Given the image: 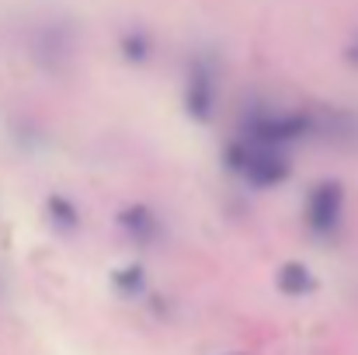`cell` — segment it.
Wrapping results in <instances>:
<instances>
[{
  "label": "cell",
  "mask_w": 358,
  "mask_h": 355,
  "mask_svg": "<svg viewBox=\"0 0 358 355\" xmlns=\"http://www.w3.org/2000/svg\"><path fill=\"white\" fill-rule=\"evenodd\" d=\"M313 132V118L306 112H254L243 122V139L257 146H285Z\"/></svg>",
  "instance_id": "6da1fadb"
},
{
  "label": "cell",
  "mask_w": 358,
  "mask_h": 355,
  "mask_svg": "<svg viewBox=\"0 0 358 355\" xmlns=\"http://www.w3.org/2000/svg\"><path fill=\"white\" fill-rule=\"evenodd\" d=\"M73 49H77V42H73V28H70V25L52 21V25H42V28L31 35V60H35L45 74L66 70V63L73 60Z\"/></svg>",
  "instance_id": "7a4b0ae2"
},
{
  "label": "cell",
  "mask_w": 358,
  "mask_h": 355,
  "mask_svg": "<svg viewBox=\"0 0 358 355\" xmlns=\"http://www.w3.org/2000/svg\"><path fill=\"white\" fill-rule=\"evenodd\" d=\"M345 213V188L338 181H320L306 195V227L317 237H331L341 227Z\"/></svg>",
  "instance_id": "3957f363"
},
{
  "label": "cell",
  "mask_w": 358,
  "mask_h": 355,
  "mask_svg": "<svg viewBox=\"0 0 358 355\" xmlns=\"http://www.w3.org/2000/svg\"><path fill=\"white\" fill-rule=\"evenodd\" d=\"M185 109L199 122H209L216 109V74L206 60H195L185 77Z\"/></svg>",
  "instance_id": "277c9868"
},
{
  "label": "cell",
  "mask_w": 358,
  "mask_h": 355,
  "mask_svg": "<svg viewBox=\"0 0 358 355\" xmlns=\"http://www.w3.org/2000/svg\"><path fill=\"white\" fill-rule=\"evenodd\" d=\"M115 223H119V230L132 244H139V247H153L160 234H164V227H160V220H157V213L150 209V206H139V202H132V206H125L115 213Z\"/></svg>",
  "instance_id": "5b68a950"
},
{
  "label": "cell",
  "mask_w": 358,
  "mask_h": 355,
  "mask_svg": "<svg viewBox=\"0 0 358 355\" xmlns=\"http://www.w3.org/2000/svg\"><path fill=\"white\" fill-rule=\"evenodd\" d=\"M313 286H317V279L310 275L306 265H299V261H285V265L278 268V289H282V293H289V296H303V293H310Z\"/></svg>",
  "instance_id": "8992f818"
},
{
  "label": "cell",
  "mask_w": 358,
  "mask_h": 355,
  "mask_svg": "<svg viewBox=\"0 0 358 355\" xmlns=\"http://www.w3.org/2000/svg\"><path fill=\"white\" fill-rule=\"evenodd\" d=\"M119 53L122 60H129V63H150L153 42H150V35L143 28H132V32H125L119 39Z\"/></svg>",
  "instance_id": "52a82bcc"
},
{
  "label": "cell",
  "mask_w": 358,
  "mask_h": 355,
  "mask_svg": "<svg viewBox=\"0 0 358 355\" xmlns=\"http://www.w3.org/2000/svg\"><path fill=\"white\" fill-rule=\"evenodd\" d=\"M45 213H49V220L59 230H77V223H80V213H77V206L66 195H49L45 199Z\"/></svg>",
  "instance_id": "ba28073f"
},
{
  "label": "cell",
  "mask_w": 358,
  "mask_h": 355,
  "mask_svg": "<svg viewBox=\"0 0 358 355\" xmlns=\"http://www.w3.org/2000/svg\"><path fill=\"white\" fill-rule=\"evenodd\" d=\"M115 286H119L122 293H139L146 286V272L139 265H129V268L115 272Z\"/></svg>",
  "instance_id": "9c48e42d"
},
{
  "label": "cell",
  "mask_w": 358,
  "mask_h": 355,
  "mask_svg": "<svg viewBox=\"0 0 358 355\" xmlns=\"http://www.w3.org/2000/svg\"><path fill=\"white\" fill-rule=\"evenodd\" d=\"M345 56H348V63H355V67H358V42H352V46H348V53H345Z\"/></svg>",
  "instance_id": "30bf717a"
}]
</instances>
